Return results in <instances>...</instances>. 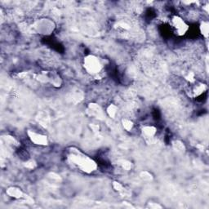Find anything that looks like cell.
<instances>
[{
    "label": "cell",
    "instance_id": "7",
    "mask_svg": "<svg viewBox=\"0 0 209 209\" xmlns=\"http://www.w3.org/2000/svg\"><path fill=\"white\" fill-rule=\"evenodd\" d=\"M206 88V86H205L204 84H197L196 85L194 86L193 89H192V92L194 94V96L198 97V96H199V95H201V94L203 93Z\"/></svg>",
    "mask_w": 209,
    "mask_h": 209
},
{
    "label": "cell",
    "instance_id": "3",
    "mask_svg": "<svg viewBox=\"0 0 209 209\" xmlns=\"http://www.w3.org/2000/svg\"><path fill=\"white\" fill-rule=\"evenodd\" d=\"M171 26L173 29L174 33L179 36L186 34V33L189 29V26L184 21L182 18L177 16H174L171 19Z\"/></svg>",
    "mask_w": 209,
    "mask_h": 209
},
{
    "label": "cell",
    "instance_id": "12",
    "mask_svg": "<svg viewBox=\"0 0 209 209\" xmlns=\"http://www.w3.org/2000/svg\"><path fill=\"white\" fill-rule=\"evenodd\" d=\"M174 147L176 150H177L178 151H182L185 150V147H184V145L180 142H176L174 143Z\"/></svg>",
    "mask_w": 209,
    "mask_h": 209
},
{
    "label": "cell",
    "instance_id": "4",
    "mask_svg": "<svg viewBox=\"0 0 209 209\" xmlns=\"http://www.w3.org/2000/svg\"><path fill=\"white\" fill-rule=\"evenodd\" d=\"M28 135H29L31 142H32L33 143H34L35 145H48V139H47V136H46L39 134V133H37V132H32V131H29V132H28Z\"/></svg>",
    "mask_w": 209,
    "mask_h": 209
},
{
    "label": "cell",
    "instance_id": "1",
    "mask_svg": "<svg viewBox=\"0 0 209 209\" xmlns=\"http://www.w3.org/2000/svg\"><path fill=\"white\" fill-rule=\"evenodd\" d=\"M66 158L70 164L86 173L93 172L97 167V164L93 159L74 147H71L68 150Z\"/></svg>",
    "mask_w": 209,
    "mask_h": 209
},
{
    "label": "cell",
    "instance_id": "10",
    "mask_svg": "<svg viewBox=\"0 0 209 209\" xmlns=\"http://www.w3.org/2000/svg\"><path fill=\"white\" fill-rule=\"evenodd\" d=\"M122 125H123V128H124L126 130L129 131V130L132 129L133 123H132V122H131L130 120H128V119H124V120H122Z\"/></svg>",
    "mask_w": 209,
    "mask_h": 209
},
{
    "label": "cell",
    "instance_id": "8",
    "mask_svg": "<svg viewBox=\"0 0 209 209\" xmlns=\"http://www.w3.org/2000/svg\"><path fill=\"white\" fill-rule=\"evenodd\" d=\"M200 29H201V32L203 34V35L205 37H208V22H203L201 24L200 26Z\"/></svg>",
    "mask_w": 209,
    "mask_h": 209
},
{
    "label": "cell",
    "instance_id": "2",
    "mask_svg": "<svg viewBox=\"0 0 209 209\" xmlns=\"http://www.w3.org/2000/svg\"><path fill=\"white\" fill-rule=\"evenodd\" d=\"M84 66L85 70L92 75L99 74L102 70V65L100 60L93 55H89L84 58Z\"/></svg>",
    "mask_w": 209,
    "mask_h": 209
},
{
    "label": "cell",
    "instance_id": "14",
    "mask_svg": "<svg viewBox=\"0 0 209 209\" xmlns=\"http://www.w3.org/2000/svg\"><path fill=\"white\" fill-rule=\"evenodd\" d=\"M122 166L124 169H126V170H129V169L131 168V167H132V166H131V164H130V162H128V161H122Z\"/></svg>",
    "mask_w": 209,
    "mask_h": 209
},
{
    "label": "cell",
    "instance_id": "9",
    "mask_svg": "<svg viewBox=\"0 0 209 209\" xmlns=\"http://www.w3.org/2000/svg\"><path fill=\"white\" fill-rule=\"evenodd\" d=\"M107 113L109 114V115L111 118H114L116 115V114H117V108H116V106H114V105H110L109 106V108L107 109Z\"/></svg>",
    "mask_w": 209,
    "mask_h": 209
},
{
    "label": "cell",
    "instance_id": "6",
    "mask_svg": "<svg viewBox=\"0 0 209 209\" xmlns=\"http://www.w3.org/2000/svg\"><path fill=\"white\" fill-rule=\"evenodd\" d=\"M143 135L147 138H152L156 133V128L153 126H145L142 129Z\"/></svg>",
    "mask_w": 209,
    "mask_h": 209
},
{
    "label": "cell",
    "instance_id": "11",
    "mask_svg": "<svg viewBox=\"0 0 209 209\" xmlns=\"http://www.w3.org/2000/svg\"><path fill=\"white\" fill-rule=\"evenodd\" d=\"M141 177L144 180H152V175L148 172H142L141 173Z\"/></svg>",
    "mask_w": 209,
    "mask_h": 209
},
{
    "label": "cell",
    "instance_id": "5",
    "mask_svg": "<svg viewBox=\"0 0 209 209\" xmlns=\"http://www.w3.org/2000/svg\"><path fill=\"white\" fill-rule=\"evenodd\" d=\"M7 194L10 197H12L14 199H20L23 196V193L21 190L16 188V187H10L7 190Z\"/></svg>",
    "mask_w": 209,
    "mask_h": 209
},
{
    "label": "cell",
    "instance_id": "13",
    "mask_svg": "<svg viewBox=\"0 0 209 209\" xmlns=\"http://www.w3.org/2000/svg\"><path fill=\"white\" fill-rule=\"evenodd\" d=\"M113 186H114V188L115 189V190L119 191V192H122V191H123V190H124V189H123V186H122L121 184L119 183V182H114V184H113Z\"/></svg>",
    "mask_w": 209,
    "mask_h": 209
}]
</instances>
